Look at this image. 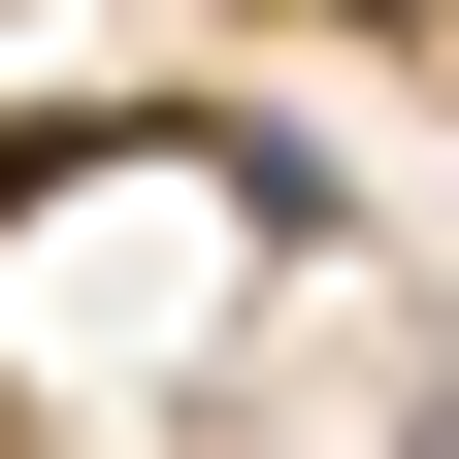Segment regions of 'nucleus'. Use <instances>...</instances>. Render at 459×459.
I'll return each instance as SVG.
<instances>
[{
    "mask_svg": "<svg viewBox=\"0 0 459 459\" xmlns=\"http://www.w3.org/2000/svg\"><path fill=\"white\" fill-rule=\"evenodd\" d=\"M427 459H459V394H427Z\"/></svg>",
    "mask_w": 459,
    "mask_h": 459,
    "instance_id": "nucleus-1",
    "label": "nucleus"
}]
</instances>
